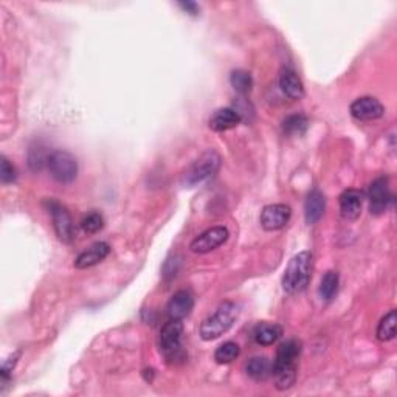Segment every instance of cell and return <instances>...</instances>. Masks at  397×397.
I'll list each match as a JSON object with an SVG mask.
<instances>
[{"label":"cell","instance_id":"7402d4cb","mask_svg":"<svg viewBox=\"0 0 397 397\" xmlns=\"http://www.w3.org/2000/svg\"><path fill=\"white\" fill-rule=\"evenodd\" d=\"M309 127V120L301 114L290 115L283 121V132L286 136L295 137V136H303L304 132L308 131Z\"/></svg>","mask_w":397,"mask_h":397},{"label":"cell","instance_id":"9a60e30c","mask_svg":"<svg viewBox=\"0 0 397 397\" xmlns=\"http://www.w3.org/2000/svg\"><path fill=\"white\" fill-rule=\"evenodd\" d=\"M241 121L242 120L235 109L222 107V109H217V111L211 115L208 126H210V129L215 132H225V131L233 129V127L239 125Z\"/></svg>","mask_w":397,"mask_h":397},{"label":"cell","instance_id":"5b68a950","mask_svg":"<svg viewBox=\"0 0 397 397\" xmlns=\"http://www.w3.org/2000/svg\"><path fill=\"white\" fill-rule=\"evenodd\" d=\"M47 167L53 179L59 183H72L78 175L76 157L67 151H56L48 155Z\"/></svg>","mask_w":397,"mask_h":397},{"label":"cell","instance_id":"44dd1931","mask_svg":"<svg viewBox=\"0 0 397 397\" xmlns=\"http://www.w3.org/2000/svg\"><path fill=\"white\" fill-rule=\"evenodd\" d=\"M339 284H340V277L337 272H328L325 277H323L320 287H319V293L321 297V300L325 301H331L335 298L339 292Z\"/></svg>","mask_w":397,"mask_h":397},{"label":"cell","instance_id":"3957f363","mask_svg":"<svg viewBox=\"0 0 397 397\" xmlns=\"http://www.w3.org/2000/svg\"><path fill=\"white\" fill-rule=\"evenodd\" d=\"M219 167H221V155L216 151H206L188 168L183 175V183L188 186H195L197 183H202L215 175Z\"/></svg>","mask_w":397,"mask_h":397},{"label":"cell","instance_id":"5bb4252c","mask_svg":"<svg viewBox=\"0 0 397 397\" xmlns=\"http://www.w3.org/2000/svg\"><path fill=\"white\" fill-rule=\"evenodd\" d=\"M111 253V247L106 242H95L94 246H90L87 250L78 256L75 259V267L76 268H89L94 267L96 264H100L101 261H105L107 258V255Z\"/></svg>","mask_w":397,"mask_h":397},{"label":"cell","instance_id":"7c38bea8","mask_svg":"<svg viewBox=\"0 0 397 397\" xmlns=\"http://www.w3.org/2000/svg\"><path fill=\"white\" fill-rule=\"evenodd\" d=\"M362 199L363 195L357 189H346L340 194V213L346 221H357L362 213Z\"/></svg>","mask_w":397,"mask_h":397},{"label":"cell","instance_id":"484cf974","mask_svg":"<svg viewBox=\"0 0 397 397\" xmlns=\"http://www.w3.org/2000/svg\"><path fill=\"white\" fill-rule=\"evenodd\" d=\"M81 227L85 233H90V235L98 233V231L103 230V227H105V219H103L100 213H95V211L89 213V215L83 219Z\"/></svg>","mask_w":397,"mask_h":397},{"label":"cell","instance_id":"d4e9b609","mask_svg":"<svg viewBox=\"0 0 397 397\" xmlns=\"http://www.w3.org/2000/svg\"><path fill=\"white\" fill-rule=\"evenodd\" d=\"M230 83L237 94L241 95L250 94V90L253 87V78L246 70H235L230 76Z\"/></svg>","mask_w":397,"mask_h":397},{"label":"cell","instance_id":"83f0119b","mask_svg":"<svg viewBox=\"0 0 397 397\" xmlns=\"http://www.w3.org/2000/svg\"><path fill=\"white\" fill-rule=\"evenodd\" d=\"M21 357V351H17L14 354H11V356L5 360L3 365H2V371H0V377H2V383H7L11 377V372H13L14 366L17 365V360Z\"/></svg>","mask_w":397,"mask_h":397},{"label":"cell","instance_id":"7a4b0ae2","mask_svg":"<svg viewBox=\"0 0 397 397\" xmlns=\"http://www.w3.org/2000/svg\"><path fill=\"white\" fill-rule=\"evenodd\" d=\"M239 315V308L233 301H225L216 309V312L204 320L200 325V337L205 341L216 340L230 331Z\"/></svg>","mask_w":397,"mask_h":397},{"label":"cell","instance_id":"603a6c76","mask_svg":"<svg viewBox=\"0 0 397 397\" xmlns=\"http://www.w3.org/2000/svg\"><path fill=\"white\" fill-rule=\"evenodd\" d=\"M272 376L275 378V387L279 391H286L292 388L297 382V366L272 369Z\"/></svg>","mask_w":397,"mask_h":397},{"label":"cell","instance_id":"8992f818","mask_svg":"<svg viewBox=\"0 0 397 397\" xmlns=\"http://www.w3.org/2000/svg\"><path fill=\"white\" fill-rule=\"evenodd\" d=\"M44 205L50 213L58 239L64 244H72L75 233H73V221L69 210L53 199H47Z\"/></svg>","mask_w":397,"mask_h":397},{"label":"cell","instance_id":"9c48e42d","mask_svg":"<svg viewBox=\"0 0 397 397\" xmlns=\"http://www.w3.org/2000/svg\"><path fill=\"white\" fill-rule=\"evenodd\" d=\"M292 210L284 204L267 205L261 211V225L267 231H277L284 228L290 221Z\"/></svg>","mask_w":397,"mask_h":397},{"label":"cell","instance_id":"277c9868","mask_svg":"<svg viewBox=\"0 0 397 397\" xmlns=\"http://www.w3.org/2000/svg\"><path fill=\"white\" fill-rule=\"evenodd\" d=\"M183 323L182 320H169L160 331V347L164 357L169 362L185 358V352L182 350Z\"/></svg>","mask_w":397,"mask_h":397},{"label":"cell","instance_id":"d6986e66","mask_svg":"<svg viewBox=\"0 0 397 397\" xmlns=\"http://www.w3.org/2000/svg\"><path fill=\"white\" fill-rule=\"evenodd\" d=\"M283 335V328L277 323H261L255 328L253 339L261 346H270Z\"/></svg>","mask_w":397,"mask_h":397},{"label":"cell","instance_id":"ffe728a7","mask_svg":"<svg viewBox=\"0 0 397 397\" xmlns=\"http://www.w3.org/2000/svg\"><path fill=\"white\" fill-rule=\"evenodd\" d=\"M397 332V312L393 309L383 316L377 326V340L380 341H389L396 337Z\"/></svg>","mask_w":397,"mask_h":397},{"label":"cell","instance_id":"2e32d148","mask_svg":"<svg viewBox=\"0 0 397 397\" xmlns=\"http://www.w3.org/2000/svg\"><path fill=\"white\" fill-rule=\"evenodd\" d=\"M326 210V199L325 194H323L320 189H314L310 191L308 199H306V205H304V216H306V222L309 225L316 224L325 215Z\"/></svg>","mask_w":397,"mask_h":397},{"label":"cell","instance_id":"cb8c5ba5","mask_svg":"<svg viewBox=\"0 0 397 397\" xmlns=\"http://www.w3.org/2000/svg\"><path fill=\"white\" fill-rule=\"evenodd\" d=\"M241 347L235 341H225L215 351V360L219 365H228L239 357Z\"/></svg>","mask_w":397,"mask_h":397},{"label":"cell","instance_id":"8fae6325","mask_svg":"<svg viewBox=\"0 0 397 397\" xmlns=\"http://www.w3.org/2000/svg\"><path fill=\"white\" fill-rule=\"evenodd\" d=\"M194 308V298L191 292L188 290H179L175 292L173 298L168 303V315L171 320H183L191 314Z\"/></svg>","mask_w":397,"mask_h":397},{"label":"cell","instance_id":"f546056e","mask_svg":"<svg viewBox=\"0 0 397 397\" xmlns=\"http://www.w3.org/2000/svg\"><path fill=\"white\" fill-rule=\"evenodd\" d=\"M179 7H180L183 11H186L188 14H191V16H197L199 11H200L199 5L194 3V2H180Z\"/></svg>","mask_w":397,"mask_h":397},{"label":"cell","instance_id":"e0dca14e","mask_svg":"<svg viewBox=\"0 0 397 397\" xmlns=\"http://www.w3.org/2000/svg\"><path fill=\"white\" fill-rule=\"evenodd\" d=\"M279 87L283 90L286 96H289L290 100H301L304 96V85L300 76L297 75V72L292 69H283L279 76Z\"/></svg>","mask_w":397,"mask_h":397},{"label":"cell","instance_id":"30bf717a","mask_svg":"<svg viewBox=\"0 0 397 397\" xmlns=\"http://www.w3.org/2000/svg\"><path fill=\"white\" fill-rule=\"evenodd\" d=\"M385 107L377 98L362 96L351 105V115L358 121H374L383 117Z\"/></svg>","mask_w":397,"mask_h":397},{"label":"cell","instance_id":"ac0fdd59","mask_svg":"<svg viewBox=\"0 0 397 397\" xmlns=\"http://www.w3.org/2000/svg\"><path fill=\"white\" fill-rule=\"evenodd\" d=\"M273 363L264 356H258L250 358L246 365L247 376L252 377L256 382H264L272 376Z\"/></svg>","mask_w":397,"mask_h":397},{"label":"cell","instance_id":"6da1fadb","mask_svg":"<svg viewBox=\"0 0 397 397\" xmlns=\"http://www.w3.org/2000/svg\"><path fill=\"white\" fill-rule=\"evenodd\" d=\"M312 266L314 256L310 252H300L293 256L283 275L284 290L290 295H295L306 289L310 281V273H312Z\"/></svg>","mask_w":397,"mask_h":397},{"label":"cell","instance_id":"ba28073f","mask_svg":"<svg viewBox=\"0 0 397 397\" xmlns=\"http://www.w3.org/2000/svg\"><path fill=\"white\" fill-rule=\"evenodd\" d=\"M368 197L371 215L380 216L388 210L391 200H393V194L389 193L388 186V177H378L371 183L368 188Z\"/></svg>","mask_w":397,"mask_h":397},{"label":"cell","instance_id":"f1b7e54d","mask_svg":"<svg viewBox=\"0 0 397 397\" xmlns=\"http://www.w3.org/2000/svg\"><path fill=\"white\" fill-rule=\"evenodd\" d=\"M16 168L13 167V164L10 163V160L7 157H2V167H0V180H2V183H13L16 180Z\"/></svg>","mask_w":397,"mask_h":397},{"label":"cell","instance_id":"52a82bcc","mask_svg":"<svg viewBox=\"0 0 397 397\" xmlns=\"http://www.w3.org/2000/svg\"><path fill=\"white\" fill-rule=\"evenodd\" d=\"M228 236L230 233L227 227H222V225L211 227L208 230H205L204 233H200L191 244H189V250L197 255L210 253L217 247H221L224 242H227Z\"/></svg>","mask_w":397,"mask_h":397},{"label":"cell","instance_id":"4316f807","mask_svg":"<svg viewBox=\"0 0 397 397\" xmlns=\"http://www.w3.org/2000/svg\"><path fill=\"white\" fill-rule=\"evenodd\" d=\"M48 162V157L45 155V152L42 148H32V151H30V154H28V167L32 171H41L42 168H44V164H47Z\"/></svg>","mask_w":397,"mask_h":397},{"label":"cell","instance_id":"4fadbf2b","mask_svg":"<svg viewBox=\"0 0 397 397\" xmlns=\"http://www.w3.org/2000/svg\"><path fill=\"white\" fill-rule=\"evenodd\" d=\"M301 354V341L298 340H287L284 343H281L277 357H275V362L272 369H279V368H290V366H295L297 358L300 357Z\"/></svg>","mask_w":397,"mask_h":397}]
</instances>
